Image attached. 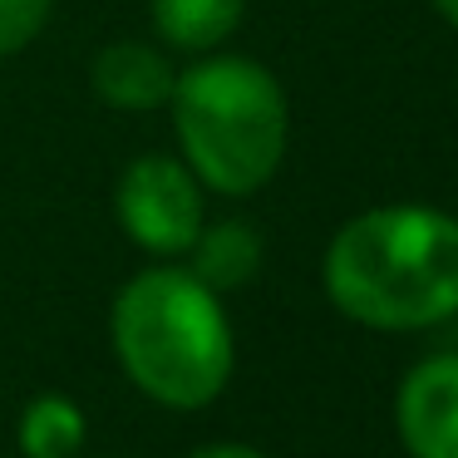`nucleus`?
<instances>
[{
	"label": "nucleus",
	"instance_id": "nucleus-1",
	"mask_svg": "<svg viewBox=\"0 0 458 458\" xmlns=\"http://www.w3.org/2000/svg\"><path fill=\"white\" fill-rule=\"evenodd\" d=\"M326 291L369 330H424L458 310V217L419 202L360 212L326 251Z\"/></svg>",
	"mask_w": 458,
	"mask_h": 458
},
{
	"label": "nucleus",
	"instance_id": "nucleus-2",
	"mask_svg": "<svg viewBox=\"0 0 458 458\" xmlns=\"http://www.w3.org/2000/svg\"><path fill=\"white\" fill-rule=\"evenodd\" d=\"M114 350L123 375L168 409L212 404L232 375V326L217 291L178 267H153L119 291Z\"/></svg>",
	"mask_w": 458,
	"mask_h": 458
},
{
	"label": "nucleus",
	"instance_id": "nucleus-3",
	"mask_svg": "<svg viewBox=\"0 0 458 458\" xmlns=\"http://www.w3.org/2000/svg\"><path fill=\"white\" fill-rule=\"evenodd\" d=\"M173 123L192 178L247 198L286 158V94L257 60H202L173 84Z\"/></svg>",
	"mask_w": 458,
	"mask_h": 458
},
{
	"label": "nucleus",
	"instance_id": "nucleus-4",
	"mask_svg": "<svg viewBox=\"0 0 458 458\" xmlns=\"http://www.w3.org/2000/svg\"><path fill=\"white\" fill-rule=\"evenodd\" d=\"M114 212H119L123 232L153 257H178L198 242L202 232V188L192 168H182L168 153H148V158L129 163L114 192Z\"/></svg>",
	"mask_w": 458,
	"mask_h": 458
},
{
	"label": "nucleus",
	"instance_id": "nucleus-5",
	"mask_svg": "<svg viewBox=\"0 0 458 458\" xmlns=\"http://www.w3.org/2000/svg\"><path fill=\"white\" fill-rule=\"evenodd\" d=\"M394 424L414 458H458V355H434L409 369Z\"/></svg>",
	"mask_w": 458,
	"mask_h": 458
},
{
	"label": "nucleus",
	"instance_id": "nucleus-6",
	"mask_svg": "<svg viewBox=\"0 0 458 458\" xmlns=\"http://www.w3.org/2000/svg\"><path fill=\"white\" fill-rule=\"evenodd\" d=\"M173 84H178L173 64L153 45L139 40H119L109 50H99V60H94V94L109 109H129V114L163 109L173 99Z\"/></svg>",
	"mask_w": 458,
	"mask_h": 458
},
{
	"label": "nucleus",
	"instance_id": "nucleus-7",
	"mask_svg": "<svg viewBox=\"0 0 458 458\" xmlns=\"http://www.w3.org/2000/svg\"><path fill=\"white\" fill-rule=\"evenodd\" d=\"M192 276L212 291H237L261 271V237L247 222H217L202 227L192 242Z\"/></svg>",
	"mask_w": 458,
	"mask_h": 458
},
{
	"label": "nucleus",
	"instance_id": "nucleus-8",
	"mask_svg": "<svg viewBox=\"0 0 458 458\" xmlns=\"http://www.w3.org/2000/svg\"><path fill=\"white\" fill-rule=\"evenodd\" d=\"M247 0H153V25L178 50H212L242 25Z\"/></svg>",
	"mask_w": 458,
	"mask_h": 458
},
{
	"label": "nucleus",
	"instance_id": "nucleus-9",
	"mask_svg": "<svg viewBox=\"0 0 458 458\" xmlns=\"http://www.w3.org/2000/svg\"><path fill=\"white\" fill-rule=\"evenodd\" d=\"M84 444V414L64 394H40L21 414V454L25 458H74Z\"/></svg>",
	"mask_w": 458,
	"mask_h": 458
},
{
	"label": "nucleus",
	"instance_id": "nucleus-10",
	"mask_svg": "<svg viewBox=\"0 0 458 458\" xmlns=\"http://www.w3.org/2000/svg\"><path fill=\"white\" fill-rule=\"evenodd\" d=\"M50 21V0H0V60L35 40Z\"/></svg>",
	"mask_w": 458,
	"mask_h": 458
},
{
	"label": "nucleus",
	"instance_id": "nucleus-11",
	"mask_svg": "<svg viewBox=\"0 0 458 458\" xmlns=\"http://www.w3.org/2000/svg\"><path fill=\"white\" fill-rule=\"evenodd\" d=\"M192 458H261V454L247 444H212V448H198Z\"/></svg>",
	"mask_w": 458,
	"mask_h": 458
},
{
	"label": "nucleus",
	"instance_id": "nucleus-12",
	"mask_svg": "<svg viewBox=\"0 0 458 458\" xmlns=\"http://www.w3.org/2000/svg\"><path fill=\"white\" fill-rule=\"evenodd\" d=\"M434 11L444 15L448 25H458V0H434Z\"/></svg>",
	"mask_w": 458,
	"mask_h": 458
}]
</instances>
